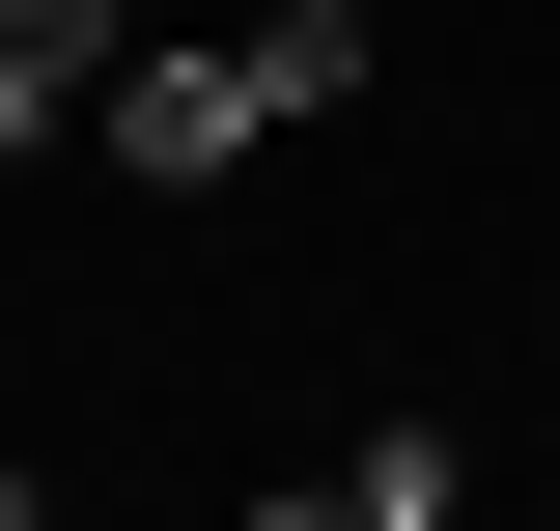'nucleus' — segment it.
I'll return each mask as SVG.
<instances>
[{
	"label": "nucleus",
	"mask_w": 560,
	"mask_h": 531,
	"mask_svg": "<svg viewBox=\"0 0 560 531\" xmlns=\"http://www.w3.org/2000/svg\"><path fill=\"white\" fill-rule=\"evenodd\" d=\"M0 531H57V475H0Z\"/></svg>",
	"instance_id": "20e7f679"
},
{
	"label": "nucleus",
	"mask_w": 560,
	"mask_h": 531,
	"mask_svg": "<svg viewBox=\"0 0 560 531\" xmlns=\"http://www.w3.org/2000/svg\"><path fill=\"white\" fill-rule=\"evenodd\" d=\"M113 57H140V0H0V140H84Z\"/></svg>",
	"instance_id": "f03ea898"
},
{
	"label": "nucleus",
	"mask_w": 560,
	"mask_h": 531,
	"mask_svg": "<svg viewBox=\"0 0 560 531\" xmlns=\"http://www.w3.org/2000/svg\"><path fill=\"white\" fill-rule=\"evenodd\" d=\"M84 140H113L140 197H224V168L280 140V84H253V28H224V57H113V84H84Z\"/></svg>",
	"instance_id": "f257e3e1"
},
{
	"label": "nucleus",
	"mask_w": 560,
	"mask_h": 531,
	"mask_svg": "<svg viewBox=\"0 0 560 531\" xmlns=\"http://www.w3.org/2000/svg\"><path fill=\"white\" fill-rule=\"evenodd\" d=\"M253 531H364V475H280V504H253Z\"/></svg>",
	"instance_id": "7ed1b4c3"
}]
</instances>
